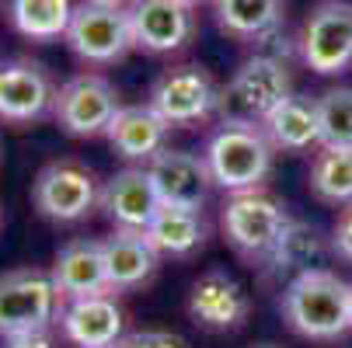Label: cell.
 <instances>
[{"mask_svg":"<svg viewBox=\"0 0 352 348\" xmlns=\"http://www.w3.org/2000/svg\"><path fill=\"white\" fill-rule=\"evenodd\" d=\"M8 348H56V338H53V327H42V331L8 338Z\"/></svg>","mask_w":352,"mask_h":348,"instance_id":"29","label":"cell"},{"mask_svg":"<svg viewBox=\"0 0 352 348\" xmlns=\"http://www.w3.org/2000/svg\"><path fill=\"white\" fill-rule=\"evenodd\" d=\"M168 132L171 126L150 108V105H122L105 132L112 150L122 161H154L161 150H168Z\"/></svg>","mask_w":352,"mask_h":348,"instance_id":"18","label":"cell"},{"mask_svg":"<svg viewBox=\"0 0 352 348\" xmlns=\"http://www.w3.org/2000/svg\"><path fill=\"white\" fill-rule=\"evenodd\" d=\"M98 209L109 216L116 230H146L150 220L157 216L161 198L150 181L146 167H122L102 185Z\"/></svg>","mask_w":352,"mask_h":348,"instance_id":"15","label":"cell"},{"mask_svg":"<svg viewBox=\"0 0 352 348\" xmlns=\"http://www.w3.org/2000/svg\"><path fill=\"white\" fill-rule=\"evenodd\" d=\"M331 251L345 262H352V206L342 209V216L331 227Z\"/></svg>","mask_w":352,"mask_h":348,"instance_id":"28","label":"cell"},{"mask_svg":"<svg viewBox=\"0 0 352 348\" xmlns=\"http://www.w3.org/2000/svg\"><path fill=\"white\" fill-rule=\"evenodd\" d=\"M105 251V268H109V286L112 292L136 289L143 282L154 279L161 255L154 251V244L146 240L143 230H116L102 240Z\"/></svg>","mask_w":352,"mask_h":348,"instance_id":"20","label":"cell"},{"mask_svg":"<svg viewBox=\"0 0 352 348\" xmlns=\"http://www.w3.org/2000/svg\"><path fill=\"white\" fill-rule=\"evenodd\" d=\"M56 327L74 348H116L126 338V314L112 292L80 296L63 303Z\"/></svg>","mask_w":352,"mask_h":348,"instance_id":"14","label":"cell"},{"mask_svg":"<svg viewBox=\"0 0 352 348\" xmlns=\"http://www.w3.org/2000/svg\"><path fill=\"white\" fill-rule=\"evenodd\" d=\"M213 14L223 35L251 45H262L286 28L283 0H213Z\"/></svg>","mask_w":352,"mask_h":348,"instance_id":"21","label":"cell"},{"mask_svg":"<svg viewBox=\"0 0 352 348\" xmlns=\"http://www.w3.org/2000/svg\"><path fill=\"white\" fill-rule=\"evenodd\" d=\"M105 4H126V8H129V4H133V0H105Z\"/></svg>","mask_w":352,"mask_h":348,"instance_id":"30","label":"cell"},{"mask_svg":"<svg viewBox=\"0 0 352 348\" xmlns=\"http://www.w3.org/2000/svg\"><path fill=\"white\" fill-rule=\"evenodd\" d=\"M70 53L91 67L122 63L133 49V21L126 4H105V0H80L74 8L70 28L63 35Z\"/></svg>","mask_w":352,"mask_h":348,"instance_id":"3","label":"cell"},{"mask_svg":"<svg viewBox=\"0 0 352 348\" xmlns=\"http://www.w3.org/2000/svg\"><path fill=\"white\" fill-rule=\"evenodd\" d=\"M119 91L112 87L109 77L102 73H74L70 80L60 84L56 91V108L53 119L67 136L91 139V136H105L116 112H119Z\"/></svg>","mask_w":352,"mask_h":348,"instance_id":"10","label":"cell"},{"mask_svg":"<svg viewBox=\"0 0 352 348\" xmlns=\"http://www.w3.org/2000/svg\"><path fill=\"white\" fill-rule=\"evenodd\" d=\"M311 192L328 206H352V150L321 146L311 164Z\"/></svg>","mask_w":352,"mask_h":348,"instance_id":"25","label":"cell"},{"mask_svg":"<svg viewBox=\"0 0 352 348\" xmlns=\"http://www.w3.org/2000/svg\"><path fill=\"white\" fill-rule=\"evenodd\" d=\"M328 258V237L304 220H289V227L283 230V237L276 240V247L265 258V275L269 279H300L314 268H321Z\"/></svg>","mask_w":352,"mask_h":348,"instance_id":"19","label":"cell"},{"mask_svg":"<svg viewBox=\"0 0 352 348\" xmlns=\"http://www.w3.org/2000/svg\"><path fill=\"white\" fill-rule=\"evenodd\" d=\"M161 258H188L206 244V220L203 209H182V206H161L157 216L143 230Z\"/></svg>","mask_w":352,"mask_h":348,"instance_id":"23","label":"cell"},{"mask_svg":"<svg viewBox=\"0 0 352 348\" xmlns=\"http://www.w3.org/2000/svg\"><path fill=\"white\" fill-rule=\"evenodd\" d=\"M0 220H4V216H0Z\"/></svg>","mask_w":352,"mask_h":348,"instance_id":"34","label":"cell"},{"mask_svg":"<svg viewBox=\"0 0 352 348\" xmlns=\"http://www.w3.org/2000/svg\"><path fill=\"white\" fill-rule=\"evenodd\" d=\"M349 289H352V282H349Z\"/></svg>","mask_w":352,"mask_h":348,"instance_id":"33","label":"cell"},{"mask_svg":"<svg viewBox=\"0 0 352 348\" xmlns=\"http://www.w3.org/2000/svg\"><path fill=\"white\" fill-rule=\"evenodd\" d=\"M150 108H154L171 129L203 126L217 112H223V87L213 73L199 63H182L164 70L150 87Z\"/></svg>","mask_w":352,"mask_h":348,"instance_id":"5","label":"cell"},{"mask_svg":"<svg viewBox=\"0 0 352 348\" xmlns=\"http://www.w3.org/2000/svg\"><path fill=\"white\" fill-rule=\"evenodd\" d=\"M74 0H4L11 28L28 42H56L67 35L74 18Z\"/></svg>","mask_w":352,"mask_h":348,"instance_id":"24","label":"cell"},{"mask_svg":"<svg viewBox=\"0 0 352 348\" xmlns=\"http://www.w3.org/2000/svg\"><path fill=\"white\" fill-rule=\"evenodd\" d=\"M119 348H188V341L175 331H133L119 341Z\"/></svg>","mask_w":352,"mask_h":348,"instance_id":"27","label":"cell"},{"mask_svg":"<svg viewBox=\"0 0 352 348\" xmlns=\"http://www.w3.org/2000/svg\"><path fill=\"white\" fill-rule=\"evenodd\" d=\"M116 348H119V345H116Z\"/></svg>","mask_w":352,"mask_h":348,"instance_id":"35","label":"cell"},{"mask_svg":"<svg viewBox=\"0 0 352 348\" xmlns=\"http://www.w3.org/2000/svg\"><path fill=\"white\" fill-rule=\"evenodd\" d=\"M0 8H4V0H0Z\"/></svg>","mask_w":352,"mask_h":348,"instance_id":"32","label":"cell"},{"mask_svg":"<svg viewBox=\"0 0 352 348\" xmlns=\"http://www.w3.org/2000/svg\"><path fill=\"white\" fill-rule=\"evenodd\" d=\"M49 275H53L56 289L63 292V300H80V296L112 292L102 240H87V237L67 240L60 251H56Z\"/></svg>","mask_w":352,"mask_h":348,"instance_id":"17","label":"cell"},{"mask_svg":"<svg viewBox=\"0 0 352 348\" xmlns=\"http://www.w3.org/2000/svg\"><path fill=\"white\" fill-rule=\"evenodd\" d=\"M296 56L318 77L352 70V0H318L300 25Z\"/></svg>","mask_w":352,"mask_h":348,"instance_id":"6","label":"cell"},{"mask_svg":"<svg viewBox=\"0 0 352 348\" xmlns=\"http://www.w3.org/2000/svg\"><path fill=\"white\" fill-rule=\"evenodd\" d=\"M102 185L80 161H53L32 181V202L49 223H80L94 213Z\"/></svg>","mask_w":352,"mask_h":348,"instance_id":"9","label":"cell"},{"mask_svg":"<svg viewBox=\"0 0 352 348\" xmlns=\"http://www.w3.org/2000/svg\"><path fill=\"white\" fill-rule=\"evenodd\" d=\"M146 174L157 188L161 206L203 209L213 192V174L206 167V157L192 150H161L146 164Z\"/></svg>","mask_w":352,"mask_h":348,"instance_id":"13","label":"cell"},{"mask_svg":"<svg viewBox=\"0 0 352 348\" xmlns=\"http://www.w3.org/2000/svg\"><path fill=\"white\" fill-rule=\"evenodd\" d=\"M289 213L269 192H237L223 202L220 213V227L223 237L230 240V247L237 255L251 258V262H265L269 251L276 247V240L283 237V230L289 227Z\"/></svg>","mask_w":352,"mask_h":348,"instance_id":"8","label":"cell"},{"mask_svg":"<svg viewBox=\"0 0 352 348\" xmlns=\"http://www.w3.org/2000/svg\"><path fill=\"white\" fill-rule=\"evenodd\" d=\"M185 4H192V8H195V4H203V0H185Z\"/></svg>","mask_w":352,"mask_h":348,"instance_id":"31","label":"cell"},{"mask_svg":"<svg viewBox=\"0 0 352 348\" xmlns=\"http://www.w3.org/2000/svg\"><path fill=\"white\" fill-rule=\"evenodd\" d=\"M63 292L42 268H14L0 275V338L53 327L63 310Z\"/></svg>","mask_w":352,"mask_h":348,"instance_id":"7","label":"cell"},{"mask_svg":"<svg viewBox=\"0 0 352 348\" xmlns=\"http://www.w3.org/2000/svg\"><path fill=\"white\" fill-rule=\"evenodd\" d=\"M136 49L150 56H171L195 38L199 18L185 0H133L129 4Z\"/></svg>","mask_w":352,"mask_h":348,"instance_id":"12","label":"cell"},{"mask_svg":"<svg viewBox=\"0 0 352 348\" xmlns=\"http://www.w3.org/2000/svg\"><path fill=\"white\" fill-rule=\"evenodd\" d=\"M289 94H293L289 60L251 53L223 87V119H244L262 126Z\"/></svg>","mask_w":352,"mask_h":348,"instance_id":"4","label":"cell"},{"mask_svg":"<svg viewBox=\"0 0 352 348\" xmlns=\"http://www.w3.org/2000/svg\"><path fill=\"white\" fill-rule=\"evenodd\" d=\"M269 143L286 154H304L311 146H321V122H318V97L289 94L286 102L262 122Z\"/></svg>","mask_w":352,"mask_h":348,"instance_id":"22","label":"cell"},{"mask_svg":"<svg viewBox=\"0 0 352 348\" xmlns=\"http://www.w3.org/2000/svg\"><path fill=\"white\" fill-rule=\"evenodd\" d=\"M265 348H269V345H265Z\"/></svg>","mask_w":352,"mask_h":348,"instance_id":"36","label":"cell"},{"mask_svg":"<svg viewBox=\"0 0 352 348\" xmlns=\"http://www.w3.org/2000/svg\"><path fill=\"white\" fill-rule=\"evenodd\" d=\"M203 157L213 174V185L237 195V192H258L269 181L276 146L269 143L258 122L220 119V126L206 139Z\"/></svg>","mask_w":352,"mask_h":348,"instance_id":"1","label":"cell"},{"mask_svg":"<svg viewBox=\"0 0 352 348\" xmlns=\"http://www.w3.org/2000/svg\"><path fill=\"white\" fill-rule=\"evenodd\" d=\"M188 314L199 327H206V331H234L248 321L251 300H248L244 286L234 275L213 268L206 275H199V282L192 286Z\"/></svg>","mask_w":352,"mask_h":348,"instance_id":"16","label":"cell"},{"mask_svg":"<svg viewBox=\"0 0 352 348\" xmlns=\"http://www.w3.org/2000/svg\"><path fill=\"white\" fill-rule=\"evenodd\" d=\"M56 80L35 60H4L0 63V122L28 126L56 108Z\"/></svg>","mask_w":352,"mask_h":348,"instance_id":"11","label":"cell"},{"mask_svg":"<svg viewBox=\"0 0 352 348\" xmlns=\"http://www.w3.org/2000/svg\"><path fill=\"white\" fill-rule=\"evenodd\" d=\"M286 324L311 341H335L352 327V289L328 268H314L286 282L283 289Z\"/></svg>","mask_w":352,"mask_h":348,"instance_id":"2","label":"cell"},{"mask_svg":"<svg viewBox=\"0 0 352 348\" xmlns=\"http://www.w3.org/2000/svg\"><path fill=\"white\" fill-rule=\"evenodd\" d=\"M321 146L352 150V87H328L318 97Z\"/></svg>","mask_w":352,"mask_h":348,"instance_id":"26","label":"cell"}]
</instances>
